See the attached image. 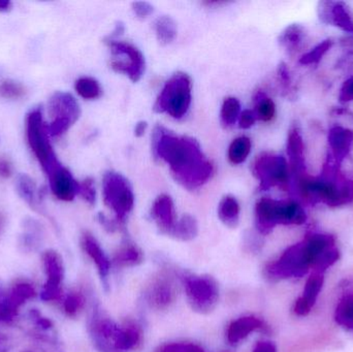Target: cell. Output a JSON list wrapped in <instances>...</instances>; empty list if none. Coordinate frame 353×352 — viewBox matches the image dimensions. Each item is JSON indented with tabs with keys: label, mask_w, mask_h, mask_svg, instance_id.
Listing matches in <instances>:
<instances>
[{
	"label": "cell",
	"mask_w": 353,
	"mask_h": 352,
	"mask_svg": "<svg viewBox=\"0 0 353 352\" xmlns=\"http://www.w3.org/2000/svg\"><path fill=\"white\" fill-rule=\"evenodd\" d=\"M152 149L155 156L169 165L176 181L187 189L205 185L213 176V163L203 154L195 138L178 136L157 125L153 132Z\"/></svg>",
	"instance_id": "cell-1"
},
{
	"label": "cell",
	"mask_w": 353,
	"mask_h": 352,
	"mask_svg": "<svg viewBox=\"0 0 353 352\" xmlns=\"http://www.w3.org/2000/svg\"><path fill=\"white\" fill-rule=\"evenodd\" d=\"M332 246H335L333 236L327 234L307 236L300 243L288 248L277 262L270 265L268 273L273 278H302L312 269L319 254Z\"/></svg>",
	"instance_id": "cell-2"
},
{
	"label": "cell",
	"mask_w": 353,
	"mask_h": 352,
	"mask_svg": "<svg viewBox=\"0 0 353 352\" xmlns=\"http://www.w3.org/2000/svg\"><path fill=\"white\" fill-rule=\"evenodd\" d=\"M301 194L307 200L323 203L327 206H346L353 202V181L335 173L334 177L299 178Z\"/></svg>",
	"instance_id": "cell-3"
},
{
	"label": "cell",
	"mask_w": 353,
	"mask_h": 352,
	"mask_svg": "<svg viewBox=\"0 0 353 352\" xmlns=\"http://www.w3.org/2000/svg\"><path fill=\"white\" fill-rule=\"evenodd\" d=\"M256 227L261 234H269L276 225H302L307 215L303 207L294 200L263 198L255 205Z\"/></svg>",
	"instance_id": "cell-4"
},
{
	"label": "cell",
	"mask_w": 353,
	"mask_h": 352,
	"mask_svg": "<svg viewBox=\"0 0 353 352\" xmlns=\"http://www.w3.org/2000/svg\"><path fill=\"white\" fill-rule=\"evenodd\" d=\"M192 101V81L188 74L176 72L165 82L154 103L157 113L181 119L188 113Z\"/></svg>",
	"instance_id": "cell-5"
},
{
	"label": "cell",
	"mask_w": 353,
	"mask_h": 352,
	"mask_svg": "<svg viewBox=\"0 0 353 352\" xmlns=\"http://www.w3.org/2000/svg\"><path fill=\"white\" fill-rule=\"evenodd\" d=\"M26 136L29 147L48 176L60 165L57 156L49 141L43 114L39 109H34L26 117Z\"/></svg>",
	"instance_id": "cell-6"
},
{
	"label": "cell",
	"mask_w": 353,
	"mask_h": 352,
	"mask_svg": "<svg viewBox=\"0 0 353 352\" xmlns=\"http://www.w3.org/2000/svg\"><path fill=\"white\" fill-rule=\"evenodd\" d=\"M103 202L123 222L134 207V192L132 184L122 174L109 171L103 179Z\"/></svg>",
	"instance_id": "cell-7"
},
{
	"label": "cell",
	"mask_w": 353,
	"mask_h": 352,
	"mask_svg": "<svg viewBox=\"0 0 353 352\" xmlns=\"http://www.w3.org/2000/svg\"><path fill=\"white\" fill-rule=\"evenodd\" d=\"M252 172L261 191L275 187L286 190L290 185V167L282 155L261 153L253 163Z\"/></svg>",
	"instance_id": "cell-8"
},
{
	"label": "cell",
	"mask_w": 353,
	"mask_h": 352,
	"mask_svg": "<svg viewBox=\"0 0 353 352\" xmlns=\"http://www.w3.org/2000/svg\"><path fill=\"white\" fill-rule=\"evenodd\" d=\"M105 43L111 52L110 65L112 70L125 74L132 82H139L146 70V61L142 52L128 41L107 37Z\"/></svg>",
	"instance_id": "cell-9"
},
{
	"label": "cell",
	"mask_w": 353,
	"mask_h": 352,
	"mask_svg": "<svg viewBox=\"0 0 353 352\" xmlns=\"http://www.w3.org/2000/svg\"><path fill=\"white\" fill-rule=\"evenodd\" d=\"M48 112L52 122L46 124L50 136H60L65 134L81 116L80 105L70 93L56 92L48 103Z\"/></svg>",
	"instance_id": "cell-10"
},
{
	"label": "cell",
	"mask_w": 353,
	"mask_h": 352,
	"mask_svg": "<svg viewBox=\"0 0 353 352\" xmlns=\"http://www.w3.org/2000/svg\"><path fill=\"white\" fill-rule=\"evenodd\" d=\"M185 291L193 309L205 313L215 308L219 297L217 283L208 276H187Z\"/></svg>",
	"instance_id": "cell-11"
},
{
	"label": "cell",
	"mask_w": 353,
	"mask_h": 352,
	"mask_svg": "<svg viewBox=\"0 0 353 352\" xmlns=\"http://www.w3.org/2000/svg\"><path fill=\"white\" fill-rule=\"evenodd\" d=\"M317 14L321 22L333 25L353 34V14L347 4L343 1H321Z\"/></svg>",
	"instance_id": "cell-12"
},
{
	"label": "cell",
	"mask_w": 353,
	"mask_h": 352,
	"mask_svg": "<svg viewBox=\"0 0 353 352\" xmlns=\"http://www.w3.org/2000/svg\"><path fill=\"white\" fill-rule=\"evenodd\" d=\"M147 296L149 303L153 308L163 310L170 307L176 297V285L173 279L165 274L159 275L149 285Z\"/></svg>",
	"instance_id": "cell-13"
},
{
	"label": "cell",
	"mask_w": 353,
	"mask_h": 352,
	"mask_svg": "<svg viewBox=\"0 0 353 352\" xmlns=\"http://www.w3.org/2000/svg\"><path fill=\"white\" fill-rule=\"evenodd\" d=\"M52 194L60 200L70 202L79 194V183L66 167L58 165L49 176Z\"/></svg>",
	"instance_id": "cell-14"
},
{
	"label": "cell",
	"mask_w": 353,
	"mask_h": 352,
	"mask_svg": "<svg viewBox=\"0 0 353 352\" xmlns=\"http://www.w3.org/2000/svg\"><path fill=\"white\" fill-rule=\"evenodd\" d=\"M151 216L163 233L171 235L176 223L175 205L171 196L161 194L153 203Z\"/></svg>",
	"instance_id": "cell-15"
},
{
	"label": "cell",
	"mask_w": 353,
	"mask_h": 352,
	"mask_svg": "<svg viewBox=\"0 0 353 352\" xmlns=\"http://www.w3.org/2000/svg\"><path fill=\"white\" fill-rule=\"evenodd\" d=\"M325 278L321 273L314 272L311 274L305 284L303 295L296 300L294 304V312L296 315L306 316L310 313L312 308L316 304L319 293L323 289Z\"/></svg>",
	"instance_id": "cell-16"
},
{
	"label": "cell",
	"mask_w": 353,
	"mask_h": 352,
	"mask_svg": "<svg viewBox=\"0 0 353 352\" xmlns=\"http://www.w3.org/2000/svg\"><path fill=\"white\" fill-rule=\"evenodd\" d=\"M332 155L336 163L341 165L348 156L353 146V130L343 126L336 125L330 130L327 136Z\"/></svg>",
	"instance_id": "cell-17"
},
{
	"label": "cell",
	"mask_w": 353,
	"mask_h": 352,
	"mask_svg": "<svg viewBox=\"0 0 353 352\" xmlns=\"http://www.w3.org/2000/svg\"><path fill=\"white\" fill-rule=\"evenodd\" d=\"M288 155L290 158V167L299 178L304 175L306 165H305V146L300 128L296 125L292 126L288 136Z\"/></svg>",
	"instance_id": "cell-18"
},
{
	"label": "cell",
	"mask_w": 353,
	"mask_h": 352,
	"mask_svg": "<svg viewBox=\"0 0 353 352\" xmlns=\"http://www.w3.org/2000/svg\"><path fill=\"white\" fill-rule=\"evenodd\" d=\"M306 28L301 24H290L282 31L279 43L290 54L298 53L305 45Z\"/></svg>",
	"instance_id": "cell-19"
},
{
	"label": "cell",
	"mask_w": 353,
	"mask_h": 352,
	"mask_svg": "<svg viewBox=\"0 0 353 352\" xmlns=\"http://www.w3.org/2000/svg\"><path fill=\"white\" fill-rule=\"evenodd\" d=\"M261 322L254 316H246L239 318L230 324L228 331V340L230 343L240 342L242 339L246 338L250 333L254 332L261 328Z\"/></svg>",
	"instance_id": "cell-20"
},
{
	"label": "cell",
	"mask_w": 353,
	"mask_h": 352,
	"mask_svg": "<svg viewBox=\"0 0 353 352\" xmlns=\"http://www.w3.org/2000/svg\"><path fill=\"white\" fill-rule=\"evenodd\" d=\"M240 205L234 196H225L218 206V217L230 227H236L240 220Z\"/></svg>",
	"instance_id": "cell-21"
},
{
	"label": "cell",
	"mask_w": 353,
	"mask_h": 352,
	"mask_svg": "<svg viewBox=\"0 0 353 352\" xmlns=\"http://www.w3.org/2000/svg\"><path fill=\"white\" fill-rule=\"evenodd\" d=\"M251 147H252V143L248 136H242L234 138L228 148V155L230 163L232 165H241L245 163L250 154Z\"/></svg>",
	"instance_id": "cell-22"
},
{
	"label": "cell",
	"mask_w": 353,
	"mask_h": 352,
	"mask_svg": "<svg viewBox=\"0 0 353 352\" xmlns=\"http://www.w3.org/2000/svg\"><path fill=\"white\" fill-rule=\"evenodd\" d=\"M197 233H199L197 221L195 220L194 217L187 214L176 221L171 236L181 241H190L196 237Z\"/></svg>",
	"instance_id": "cell-23"
},
{
	"label": "cell",
	"mask_w": 353,
	"mask_h": 352,
	"mask_svg": "<svg viewBox=\"0 0 353 352\" xmlns=\"http://www.w3.org/2000/svg\"><path fill=\"white\" fill-rule=\"evenodd\" d=\"M85 249L88 252L89 256L92 258L99 268L101 275H107L110 271V262L107 256L101 250V246L99 245L94 238L90 235H86L84 237Z\"/></svg>",
	"instance_id": "cell-24"
},
{
	"label": "cell",
	"mask_w": 353,
	"mask_h": 352,
	"mask_svg": "<svg viewBox=\"0 0 353 352\" xmlns=\"http://www.w3.org/2000/svg\"><path fill=\"white\" fill-rule=\"evenodd\" d=\"M155 34L159 43L169 45L175 39L176 25L175 21L169 16H161L154 23Z\"/></svg>",
	"instance_id": "cell-25"
},
{
	"label": "cell",
	"mask_w": 353,
	"mask_h": 352,
	"mask_svg": "<svg viewBox=\"0 0 353 352\" xmlns=\"http://www.w3.org/2000/svg\"><path fill=\"white\" fill-rule=\"evenodd\" d=\"M74 89L81 97L88 101L99 99L103 93V89L99 81L91 76H82L77 80Z\"/></svg>",
	"instance_id": "cell-26"
},
{
	"label": "cell",
	"mask_w": 353,
	"mask_h": 352,
	"mask_svg": "<svg viewBox=\"0 0 353 352\" xmlns=\"http://www.w3.org/2000/svg\"><path fill=\"white\" fill-rule=\"evenodd\" d=\"M254 111L256 118L263 122H271L276 116V105L273 99L263 92H259L255 96Z\"/></svg>",
	"instance_id": "cell-27"
},
{
	"label": "cell",
	"mask_w": 353,
	"mask_h": 352,
	"mask_svg": "<svg viewBox=\"0 0 353 352\" xmlns=\"http://www.w3.org/2000/svg\"><path fill=\"white\" fill-rule=\"evenodd\" d=\"M335 320L348 330H353V293L346 296L339 304L335 311Z\"/></svg>",
	"instance_id": "cell-28"
},
{
	"label": "cell",
	"mask_w": 353,
	"mask_h": 352,
	"mask_svg": "<svg viewBox=\"0 0 353 352\" xmlns=\"http://www.w3.org/2000/svg\"><path fill=\"white\" fill-rule=\"evenodd\" d=\"M241 114V103L236 97H228L222 103L220 118L222 124L226 127L234 125L236 120H239Z\"/></svg>",
	"instance_id": "cell-29"
},
{
	"label": "cell",
	"mask_w": 353,
	"mask_h": 352,
	"mask_svg": "<svg viewBox=\"0 0 353 352\" xmlns=\"http://www.w3.org/2000/svg\"><path fill=\"white\" fill-rule=\"evenodd\" d=\"M143 260V254L136 246L128 245L122 248L115 256V264L117 266L132 267L140 264Z\"/></svg>",
	"instance_id": "cell-30"
},
{
	"label": "cell",
	"mask_w": 353,
	"mask_h": 352,
	"mask_svg": "<svg viewBox=\"0 0 353 352\" xmlns=\"http://www.w3.org/2000/svg\"><path fill=\"white\" fill-rule=\"evenodd\" d=\"M334 41L332 39H325V41H321L300 58V63L303 65L319 63V61L325 57V54L332 49Z\"/></svg>",
	"instance_id": "cell-31"
},
{
	"label": "cell",
	"mask_w": 353,
	"mask_h": 352,
	"mask_svg": "<svg viewBox=\"0 0 353 352\" xmlns=\"http://www.w3.org/2000/svg\"><path fill=\"white\" fill-rule=\"evenodd\" d=\"M17 191L19 196L26 200L28 204H34L35 196H37V185L34 181L26 174L19 176L16 183Z\"/></svg>",
	"instance_id": "cell-32"
},
{
	"label": "cell",
	"mask_w": 353,
	"mask_h": 352,
	"mask_svg": "<svg viewBox=\"0 0 353 352\" xmlns=\"http://www.w3.org/2000/svg\"><path fill=\"white\" fill-rule=\"evenodd\" d=\"M339 258L340 251L338 248H336V246L327 248L323 253L319 254V258H316L314 264H313L312 270L314 272L323 274L327 269H330V267L333 266V265L338 262Z\"/></svg>",
	"instance_id": "cell-33"
},
{
	"label": "cell",
	"mask_w": 353,
	"mask_h": 352,
	"mask_svg": "<svg viewBox=\"0 0 353 352\" xmlns=\"http://www.w3.org/2000/svg\"><path fill=\"white\" fill-rule=\"evenodd\" d=\"M24 85L14 80H3L0 82V96L6 99H20L26 95Z\"/></svg>",
	"instance_id": "cell-34"
},
{
	"label": "cell",
	"mask_w": 353,
	"mask_h": 352,
	"mask_svg": "<svg viewBox=\"0 0 353 352\" xmlns=\"http://www.w3.org/2000/svg\"><path fill=\"white\" fill-rule=\"evenodd\" d=\"M79 194H81L88 204H94L97 200V190H95L94 181L91 178H86L79 183Z\"/></svg>",
	"instance_id": "cell-35"
},
{
	"label": "cell",
	"mask_w": 353,
	"mask_h": 352,
	"mask_svg": "<svg viewBox=\"0 0 353 352\" xmlns=\"http://www.w3.org/2000/svg\"><path fill=\"white\" fill-rule=\"evenodd\" d=\"M157 352H205L196 345L185 344V343H174L165 345Z\"/></svg>",
	"instance_id": "cell-36"
},
{
	"label": "cell",
	"mask_w": 353,
	"mask_h": 352,
	"mask_svg": "<svg viewBox=\"0 0 353 352\" xmlns=\"http://www.w3.org/2000/svg\"><path fill=\"white\" fill-rule=\"evenodd\" d=\"M132 10L138 18L145 19L152 14L154 8H153L152 4L149 3V2L136 1L132 3Z\"/></svg>",
	"instance_id": "cell-37"
},
{
	"label": "cell",
	"mask_w": 353,
	"mask_h": 352,
	"mask_svg": "<svg viewBox=\"0 0 353 352\" xmlns=\"http://www.w3.org/2000/svg\"><path fill=\"white\" fill-rule=\"evenodd\" d=\"M256 120V115L253 110H244L241 112L240 117H239V126L243 130H248L254 125Z\"/></svg>",
	"instance_id": "cell-38"
},
{
	"label": "cell",
	"mask_w": 353,
	"mask_h": 352,
	"mask_svg": "<svg viewBox=\"0 0 353 352\" xmlns=\"http://www.w3.org/2000/svg\"><path fill=\"white\" fill-rule=\"evenodd\" d=\"M339 99L341 103H350L353 101V76L348 78L342 85Z\"/></svg>",
	"instance_id": "cell-39"
},
{
	"label": "cell",
	"mask_w": 353,
	"mask_h": 352,
	"mask_svg": "<svg viewBox=\"0 0 353 352\" xmlns=\"http://www.w3.org/2000/svg\"><path fill=\"white\" fill-rule=\"evenodd\" d=\"M278 76H279L280 82L283 85L285 88H290V83H292V78H290V70L285 63H280L278 68Z\"/></svg>",
	"instance_id": "cell-40"
},
{
	"label": "cell",
	"mask_w": 353,
	"mask_h": 352,
	"mask_svg": "<svg viewBox=\"0 0 353 352\" xmlns=\"http://www.w3.org/2000/svg\"><path fill=\"white\" fill-rule=\"evenodd\" d=\"M12 174V165L10 159L0 156V177L6 179Z\"/></svg>",
	"instance_id": "cell-41"
},
{
	"label": "cell",
	"mask_w": 353,
	"mask_h": 352,
	"mask_svg": "<svg viewBox=\"0 0 353 352\" xmlns=\"http://www.w3.org/2000/svg\"><path fill=\"white\" fill-rule=\"evenodd\" d=\"M253 352H277V347L274 343L263 341L257 343Z\"/></svg>",
	"instance_id": "cell-42"
},
{
	"label": "cell",
	"mask_w": 353,
	"mask_h": 352,
	"mask_svg": "<svg viewBox=\"0 0 353 352\" xmlns=\"http://www.w3.org/2000/svg\"><path fill=\"white\" fill-rule=\"evenodd\" d=\"M147 128H148V124H147L146 121L139 122L136 125V128H134V134H136L137 136H144Z\"/></svg>",
	"instance_id": "cell-43"
},
{
	"label": "cell",
	"mask_w": 353,
	"mask_h": 352,
	"mask_svg": "<svg viewBox=\"0 0 353 352\" xmlns=\"http://www.w3.org/2000/svg\"><path fill=\"white\" fill-rule=\"evenodd\" d=\"M12 3L10 0H0V12H8L12 10Z\"/></svg>",
	"instance_id": "cell-44"
}]
</instances>
